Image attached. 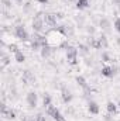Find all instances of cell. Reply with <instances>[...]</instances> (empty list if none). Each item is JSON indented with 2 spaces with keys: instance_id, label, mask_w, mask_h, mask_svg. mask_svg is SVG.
I'll use <instances>...</instances> for the list:
<instances>
[{
  "instance_id": "cell-8",
  "label": "cell",
  "mask_w": 120,
  "mask_h": 121,
  "mask_svg": "<svg viewBox=\"0 0 120 121\" xmlns=\"http://www.w3.org/2000/svg\"><path fill=\"white\" fill-rule=\"evenodd\" d=\"M44 23H45L48 27L55 28V27H57V14H52V13L44 14Z\"/></svg>"
},
{
  "instance_id": "cell-27",
  "label": "cell",
  "mask_w": 120,
  "mask_h": 121,
  "mask_svg": "<svg viewBox=\"0 0 120 121\" xmlns=\"http://www.w3.org/2000/svg\"><path fill=\"white\" fill-rule=\"evenodd\" d=\"M102 60H103V62H110V60H112L110 55H109L106 51H105V52H102Z\"/></svg>"
},
{
  "instance_id": "cell-22",
  "label": "cell",
  "mask_w": 120,
  "mask_h": 121,
  "mask_svg": "<svg viewBox=\"0 0 120 121\" xmlns=\"http://www.w3.org/2000/svg\"><path fill=\"white\" fill-rule=\"evenodd\" d=\"M89 1L90 0H78V1H76V9H79V10L86 9V7L89 6Z\"/></svg>"
},
{
  "instance_id": "cell-23",
  "label": "cell",
  "mask_w": 120,
  "mask_h": 121,
  "mask_svg": "<svg viewBox=\"0 0 120 121\" xmlns=\"http://www.w3.org/2000/svg\"><path fill=\"white\" fill-rule=\"evenodd\" d=\"M9 63H10V56H9L7 54H4V52H3V54H1V63H0V65H1V68H6Z\"/></svg>"
},
{
  "instance_id": "cell-26",
  "label": "cell",
  "mask_w": 120,
  "mask_h": 121,
  "mask_svg": "<svg viewBox=\"0 0 120 121\" xmlns=\"http://www.w3.org/2000/svg\"><path fill=\"white\" fill-rule=\"evenodd\" d=\"M7 48H9V51L10 52H13V54H16V52H18L20 49H18V47L16 45V44H9L7 45Z\"/></svg>"
},
{
  "instance_id": "cell-25",
  "label": "cell",
  "mask_w": 120,
  "mask_h": 121,
  "mask_svg": "<svg viewBox=\"0 0 120 121\" xmlns=\"http://www.w3.org/2000/svg\"><path fill=\"white\" fill-rule=\"evenodd\" d=\"M89 48H90L89 45H83V44H81L79 48H78V51H79L82 55H88V54H89Z\"/></svg>"
},
{
  "instance_id": "cell-3",
  "label": "cell",
  "mask_w": 120,
  "mask_h": 121,
  "mask_svg": "<svg viewBox=\"0 0 120 121\" xmlns=\"http://www.w3.org/2000/svg\"><path fill=\"white\" fill-rule=\"evenodd\" d=\"M45 113H47V116H50V117H52V120L54 121H65V117L61 114V111L55 107V106H48L47 108H45Z\"/></svg>"
},
{
  "instance_id": "cell-17",
  "label": "cell",
  "mask_w": 120,
  "mask_h": 121,
  "mask_svg": "<svg viewBox=\"0 0 120 121\" xmlns=\"http://www.w3.org/2000/svg\"><path fill=\"white\" fill-rule=\"evenodd\" d=\"M89 47L90 48H93V49H100L102 45H100V42H99V38H93V37H90Z\"/></svg>"
},
{
  "instance_id": "cell-4",
  "label": "cell",
  "mask_w": 120,
  "mask_h": 121,
  "mask_svg": "<svg viewBox=\"0 0 120 121\" xmlns=\"http://www.w3.org/2000/svg\"><path fill=\"white\" fill-rule=\"evenodd\" d=\"M44 14H37L35 17H34V20H32V23H31V26H32V31L34 32H41L42 28H44Z\"/></svg>"
},
{
  "instance_id": "cell-14",
  "label": "cell",
  "mask_w": 120,
  "mask_h": 121,
  "mask_svg": "<svg viewBox=\"0 0 120 121\" xmlns=\"http://www.w3.org/2000/svg\"><path fill=\"white\" fill-rule=\"evenodd\" d=\"M88 110H89L90 114H99V104L96 103V101H93V100H89L88 101Z\"/></svg>"
},
{
  "instance_id": "cell-24",
  "label": "cell",
  "mask_w": 120,
  "mask_h": 121,
  "mask_svg": "<svg viewBox=\"0 0 120 121\" xmlns=\"http://www.w3.org/2000/svg\"><path fill=\"white\" fill-rule=\"evenodd\" d=\"M99 42H100L102 48H107V47H109V42H107V37H106L105 34H102V35L99 37Z\"/></svg>"
},
{
  "instance_id": "cell-10",
  "label": "cell",
  "mask_w": 120,
  "mask_h": 121,
  "mask_svg": "<svg viewBox=\"0 0 120 121\" xmlns=\"http://www.w3.org/2000/svg\"><path fill=\"white\" fill-rule=\"evenodd\" d=\"M1 117L4 118V120H14L17 116H16V111L14 110H11V108H3L1 110Z\"/></svg>"
},
{
  "instance_id": "cell-2",
  "label": "cell",
  "mask_w": 120,
  "mask_h": 121,
  "mask_svg": "<svg viewBox=\"0 0 120 121\" xmlns=\"http://www.w3.org/2000/svg\"><path fill=\"white\" fill-rule=\"evenodd\" d=\"M78 54H79V51H78L76 47L68 45V48H66V60H68V63L76 65L78 63Z\"/></svg>"
},
{
  "instance_id": "cell-15",
  "label": "cell",
  "mask_w": 120,
  "mask_h": 121,
  "mask_svg": "<svg viewBox=\"0 0 120 121\" xmlns=\"http://www.w3.org/2000/svg\"><path fill=\"white\" fill-rule=\"evenodd\" d=\"M106 108H107V113H109L110 116H115V114L117 113V110H119L117 104H116V103H113V101H107Z\"/></svg>"
},
{
  "instance_id": "cell-7",
  "label": "cell",
  "mask_w": 120,
  "mask_h": 121,
  "mask_svg": "<svg viewBox=\"0 0 120 121\" xmlns=\"http://www.w3.org/2000/svg\"><path fill=\"white\" fill-rule=\"evenodd\" d=\"M117 68L116 66H109V65H106V66H103L102 68V70H100V73H102V76H105V78H113L116 73H117Z\"/></svg>"
},
{
  "instance_id": "cell-30",
  "label": "cell",
  "mask_w": 120,
  "mask_h": 121,
  "mask_svg": "<svg viewBox=\"0 0 120 121\" xmlns=\"http://www.w3.org/2000/svg\"><path fill=\"white\" fill-rule=\"evenodd\" d=\"M37 120L38 121H45V117H44L42 114H38V116H37Z\"/></svg>"
},
{
  "instance_id": "cell-5",
  "label": "cell",
  "mask_w": 120,
  "mask_h": 121,
  "mask_svg": "<svg viewBox=\"0 0 120 121\" xmlns=\"http://www.w3.org/2000/svg\"><path fill=\"white\" fill-rule=\"evenodd\" d=\"M14 35H16V38H18L20 41H28V39H30V35H28V32L24 28L23 24L16 26V28H14Z\"/></svg>"
},
{
  "instance_id": "cell-37",
  "label": "cell",
  "mask_w": 120,
  "mask_h": 121,
  "mask_svg": "<svg viewBox=\"0 0 120 121\" xmlns=\"http://www.w3.org/2000/svg\"><path fill=\"white\" fill-rule=\"evenodd\" d=\"M119 72H120V68H119Z\"/></svg>"
},
{
  "instance_id": "cell-19",
  "label": "cell",
  "mask_w": 120,
  "mask_h": 121,
  "mask_svg": "<svg viewBox=\"0 0 120 121\" xmlns=\"http://www.w3.org/2000/svg\"><path fill=\"white\" fill-rule=\"evenodd\" d=\"M99 26H100V28L105 31H109L110 28V21L107 20V18H102L100 21H99Z\"/></svg>"
},
{
  "instance_id": "cell-31",
  "label": "cell",
  "mask_w": 120,
  "mask_h": 121,
  "mask_svg": "<svg viewBox=\"0 0 120 121\" xmlns=\"http://www.w3.org/2000/svg\"><path fill=\"white\" fill-rule=\"evenodd\" d=\"M38 3H41V4H48V0H37Z\"/></svg>"
},
{
  "instance_id": "cell-34",
  "label": "cell",
  "mask_w": 120,
  "mask_h": 121,
  "mask_svg": "<svg viewBox=\"0 0 120 121\" xmlns=\"http://www.w3.org/2000/svg\"><path fill=\"white\" fill-rule=\"evenodd\" d=\"M115 1V4H117V6H120V0H113Z\"/></svg>"
},
{
  "instance_id": "cell-29",
  "label": "cell",
  "mask_w": 120,
  "mask_h": 121,
  "mask_svg": "<svg viewBox=\"0 0 120 121\" xmlns=\"http://www.w3.org/2000/svg\"><path fill=\"white\" fill-rule=\"evenodd\" d=\"M1 3L4 4V7H6V9L11 7V1H10V0H1Z\"/></svg>"
},
{
  "instance_id": "cell-21",
  "label": "cell",
  "mask_w": 120,
  "mask_h": 121,
  "mask_svg": "<svg viewBox=\"0 0 120 121\" xmlns=\"http://www.w3.org/2000/svg\"><path fill=\"white\" fill-rule=\"evenodd\" d=\"M14 60H16L17 63H23V62L26 60V55H24L21 51H18V52L14 54Z\"/></svg>"
},
{
  "instance_id": "cell-1",
  "label": "cell",
  "mask_w": 120,
  "mask_h": 121,
  "mask_svg": "<svg viewBox=\"0 0 120 121\" xmlns=\"http://www.w3.org/2000/svg\"><path fill=\"white\" fill-rule=\"evenodd\" d=\"M45 38H47V44L50 47H52L54 49L55 48H65V49L68 48V42H66L68 37L64 32H61L58 28H51L50 31H47Z\"/></svg>"
},
{
  "instance_id": "cell-6",
  "label": "cell",
  "mask_w": 120,
  "mask_h": 121,
  "mask_svg": "<svg viewBox=\"0 0 120 121\" xmlns=\"http://www.w3.org/2000/svg\"><path fill=\"white\" fill-rule=\"evenodd\" d=\"M26 103L30 108H35L38 104V94L35 91H28L26 96Z\"/></svg>"
},
{
  "instance_id": "cell-28",
  "label": "cell",
  "mask_w": 120,
  "mask_h": 121,
  "mask_svg": "<svg viewBox=\"0 0 120 121\" xmlns=\"http://www.w3.org/2000/svg\"><path fill=\"white\" fill-rule=\"evenodd\" d=\"M113 27H115V30H116V31L120 34V18H116V20H115V24H113Z\"/></svg>"
},
{
  "instance_id": "cell-18",
  "label": "cell",
  "mask_w": 120,
  "mask_h": 121,
  "mask_svg": "<svg viewBox=\"0 0 120 121\" xmlns=\"http://www.w3.org/2000/svg\"><path fill=\"white\" fill-rule=\"evenodd\" d=\"M41 48H42L41 42H40L37 38H32V39H31V49H32V51H41Z\"/></svg>"
},
{
  "instance_id": "cell-9",
  "label": "cell",
  "mask_w": 120,
  "mask_h": 121,
  "mask_svg": "<svg viewBox=\"0 0 120 121\" xmlns=\"http://www.w3.org/2000/svg\"><path fill=\"white\" fill-rule=\"evenodd\" d=\"M21 80L26 85H34L37 79H35V76H34V73L31 70H24L23 72V76H21Z\"/></svg>"
},
{
  "instance_id": "cell-36",
  "label": "cell",
  "mask_w": 120,
  "mask_h": 121,
  "mask_svg": "<svg viewBox=\"0 0 120 121\" xmlns=\"http://www.w3.org/2000/svg\"><path fill=\"white\" fill-rule=\"evenodd\" d=\"M31 121H38V120H31Z\"/></svg>"
},
{
  "instance_id": "cell-16",
  "label": "cell",
  "mask_w": 120,
  "mask_h": 121,
  "mask_svg": "<svg viewBox=\"0 0 120 121\" xmlns=\"http://www.w3.org/2000/svg\"><path fill=\"white\" fill-rule=\"evenodd\" d=\"M58 30H60L61 32H64L66 37H72V35H74V28H72L71 26H60Z\"/></svg>"
},
{
  "instance_id": "cell-13",
  "label": "cell",
  "mask_w": 120,
  "mask_h": 121,
  "mask_svg": "<svg viewBox=\"0 0 120 121\" xmlns=\"http://www.w3.org/2000/svg\"><path fill=\"white\" fill-rule=\"evenodd\" d=\"M75 80H76V83H78V85H79V86H81L83 90L86 91V93H89L90 89H89V86H88V82H86V79H85L83 76H76V78H75Z\"/></svg>"
},
{
  "instance_id": "cell-33",
  "label": "cell",
  "mask_w": 120,
  "mask_h": 121,
  "mask_svg": "<svg viewBox=\"0 0 120 121\" xmlns=\"http://www.w3.org/2000/svg\"><path fill=\"white\" fill-rule=\"evenodd\" d=\"M23 1H24V0H16V3H17V4H23Z\"/></svg>"
},
{
  "instance_id": "cell-12",
  "label": "cell",
  "mask_w": 120,
  "mask_h": 121,
  "mask_svg": "<svg viewBox=\"0 0 120 121\" xmlns=\"http://www.w3.org/2000/svg\"><path fill=\"white\" fill-rule=\"evenodd\" d=\"M52 52H54V48H52V47H50V45L42 47V48H41V51H40L41 58H44V59H48V58L52 55Z\"/></svg>"
},
{
  "instance_id": "cell-35",
  "label": "cell",
  "mask_w": 120,
  "mask_h": 121,
  "mask_svg": "<svg viewBox=\"0 0 120 121\" xmlns=\"http://www.w3.org/2000/svg\"><path fill=\"white\" fill-rule=\"evenodd\" d=\"M117 107H119V110H120V100H119V103H117Z\"/></svg>"
},
{
  "instance_id": "cell-32",
  "label": "cell",
  "mask_w": 120,
  "mask_h": 121,
  "mask_svg": "<svg viewBox=\"0 0 120 121\" xmlns=\"http://www.w3.org/2000/svg\"><path fill=\"white\" fill-rule=\"evenodd\" d=\"M88 32H90V34H93V32H95V30H93V28L90 27V28H88Z\"/></svg>"
},
{
  "instance_id": "cell-20",
  "label": "cell",
  "mask_w": 120,
  "mask_h": 121,
  "mask_svg": "<svg viewBox=\"0 0 120 121\" xmlns=\"http://www.w3.org/2000/svg\"><path fill=\"white\" fill-rule=\"evenodd\" d=\"M52 104V99H51V96L48 94V93H45L44 94V97H42V106L47 108L48 106H51Z\"/></svg>"
},
{
  "instance_id": "cell-11",
  "label": "cell",
  "mask_w": 120,
  "mask_h": 121,
  "mask_svg": "<svg viewBox=\"0 0 120 121\" xmlns=\"http://www.w3.org/2000/svg\"><path fill=\"white\" fill-rule=\"evenodd\" d=\"M61 97H62V101L64 103H71L72 101V99H74V96H72V93L68 90L66 87H62V90H61Z\"/></svg>"
}]
</instances>
